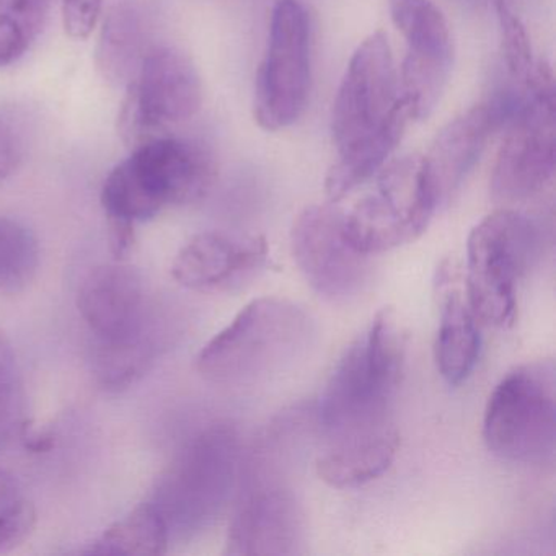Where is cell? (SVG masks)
I'll list each match as a JSON object with an SVG mask.
<instances>
[{
	"mask_svg": "<svg viewBox=\"0 0 556 556\" xmlns=\"http://www.w3.org/2000/svg\"><path fill=\"white\" fill-rule=\"evenodd\" d=\"M406 356V334L392 308H382L344 351L321 393L318 418L331 442L389 431Z\"/></svg>",
	"mask_w": 556,
	"mask_h": 556,
	"instance_id": "1",
	"label": "cell"
},
{
	"mask_svg": "<svg viewBox=\"0 0 556 556\" xmlns=\"http://www.w3.org/2000/svg\"><path fill=\"white\" fill-rule=\"evenodd\" d=\"M216 180L213 155L200 142L155 136L132 148L116 165L102 188L109 220L139 223L154 219L172 206L206 197Z\"/></svg>",
	"mask_w": 556,
	"mask_h": 556,
	"instance_id": "2",
	"label": "cell"
},
{
	"mask_svg": "<svg viewBox=\"0 0 556 556\" xmlns=\"http://www.w3.org/2000/svg\"><path fill=\"white\" fill-rule=\"evenodd\" d=\"M312 338L314 324L301 305L256 299L201 350L197 369L220 386H255L294 366Z\"/></svg>",
	"mask_w": 556,
	"mask_h": 556,
	"instance_id": "3",
	"label": "cell"
},
{
	"mask_svg": "<svg viewBox=\"0 0 556 556\" xmlns=\"http://www.w3.org/2000/svg\"><path fill=\"white\" fill-rule=\"evenodd\" d=\"M240 442L229 425L198 432L159 478L151 503L172 539H190L213 526L236 490Z\"/></svg>",
	"mask_w": 556,
	"mask_h": 556,
	"instance_id": "4",
	"label": "cell"
},
{
	"mask_svg": "<svg viewBox=\"0 0 556 556\" xmlns=\"http://www.w3.org/2000/svg\"><path fill=\"white\" fill-rule=\"evenodd\" d=\"M540 245V227L519 211H494L473 227L467 245V302L475 317L491 327L513 325L517 282Z\"/></svg>",
	"mask_w": 556,
	"mask_h": 556,
	"instance_id": "5",
	"label": "cell"
},
{
	"mask_svg": "<svg viewBox=\"0 0 556 556\" xmlns=\"http://www.w3.org/2000/svg\"><path fill=\"white\" fill-rule=\"evenodd\" d=\"M483 439L514 464H548L556 451V367L533 361L507 372L488 400Z\"/></svg>",
	"mask_w": 556,
	"mask_h": 556,
	"instance_id": "6",
	"label": "cell"
},
{
	"mask_svg": "<svg viewBox=\"0 0 556 556\" xmlns=\"http://www.w3.org/2000/svg\"><path fill=\"white\" fill-rule=\"evenodd\" d=\"M409 119L389 38L376 31L354 51L341 79L331 113L333 144L340 154L383 136L405 135Z\"/></svg>",
	"mask_w": 556,
	"mask_h": 556,
	"instance_id": "7",
	"label": "cell"
},
{
	"mask_svg": "<svg viewBox=\"0 0 556 556\" xmlns=\"http://www.w3.org/2000/svg\"><path fill=\"white\" fill-rule=\"evenodd\" d=\"M438 206L425 159L406 155L379 172L372 193L344 213V226L357 250L377 255L422 236Z\"/></svg>",
	"mask_w": 556,
	"mask_h": 556,
	"instance_id": "8",
	"label": "cell"
},
{
	"mask_svg": "<svg viewBox=\"0 0 556 556\" xmlns=\"http://www.w3.org/2000/svg\"><path fill=\"white\" fill-rule=\"evenodd\" d=\"M312 86V27L299 0H278L253 93L260 128L275 132L294 125L307 109Z\"/></svg>",
	"mask_w": 556,
	"mask_h": 556,
	"instance_id": "9",
	"label": "cell"
},
{
	"mask_svg": "<svg viewBox=\"0 0 556 556\" xmlns=\"http://www.w3.org/2000/svg\"><path fill=\"white\" fill-rule=\"evenodd\" d=\"M119 131L132 148L200 112L203 86L193 61L170 45L155 43L128 84Z\"/></svg>",
	"mask_w": 556,
	"mask_h": 556,
	"instance_id": "10",
	"label": "cell"
},
{
	"mask_svg": "<svg viewBox=\"0 0 556 556\" xmlns=\"http://www.w3.org/2000/svg\"><path fill=\"white\" fill-rule=\"evenodd\" d=\"M526 93L491 175V194L503 203L530 200L545 190L555 175V76L539 77Z\"/></svg>",
	"mask_w": 556,
	"mask_h": 556,
	"instance_id": "11",
	"label": "cell"
},
{
	"mask_svg": "<svg viewBox=\"0 0 556 556\" xmlns=\"http://www.w3.org/2000/svg\"><path fill=\"white\" fill-rule=\"evenodd\" d=\"M291 247L305 281L320 298L350 304L369 286V255L351 243L344 213L334 203L305 207L292 226Z\"/></svg>",
	"mask_w": 556,
	"mask_h": 556,
	"instance_id": "12",
	"label": "cell"
},
{
	"mask_svg": "<svg viewBox=\"0 0 556 556\" xmlns=\"http://www.w3.org/2000/svg\"><path fill=\"white\" fill-rule=\"evenodd\" d=\"M390 17L406 45L400 70L402 97L412 119H428L454 66L451 28L431 0H389Z\"/></svg>",
	"mask_w": 556,
	"mask_h": 556,
	"instance_id": "13",
	"label": "cell"
},
{
	"mask_svg": "<svg viewBox=\"0 0 556 556\" xmlns=\"http://www.w3.org/2000/svg\"><path fill=\"white\" fill-rule=\"evenodd\" d=\"M301 504L288 484L253 478L240 494L227 533L229 555H295L304 545Z\"/></svg>",
	"mask_w": 556,
	"mask_h": 556,
	"instance_id": "14",
	"label": "cell"
},
{
	"mask_svg": "<svg viewBox=\"0 0 556 556\" xmlns=\"http://www.w3.org/2000/svg\"><path fill=\"white\" fill-rule=\"evenodd\" d=\"M77 308L93 334V343L155 337L144 279L138 269L118 260L97 266L86 276Z\"/></svg>",
	"mask_w": 556,
	"mask_h": 556,
	"instance_id": "15",
	"label": "cell"
},
{
	"mask_svg": "<svg viewBox=\"0 0 556 556\" xmlns=\"http://www.w3.org/2000/svg\"><path fill=\"white\" fill-rule=\"evenodd\" d=\"M268 260L258 236L203 232L194 236L172 263V276L191 291H229L252 279Z\"/></svg>",
	"mask_w": 556,
	"mask_h": 556,
	"instance_id": "16",
	"label": "cell"
},
{
	"mask_svg": "<svg viewBox=\"0 0 556 556\" xmlns=\"http://www.w3.org/2000/svg\"><path fill=\"white\" fill-rule=\"evenodd\" d=\"M496 122L493 106H473L444 126L422 155L439 204L451 200L473 170Z\"/></svg>",
	"mask_w": 556,
	"mask_h": 556,
	"instance_id": "17",
	"label": "cell"
},
{
	"mask_svg": "<svg viewBox=\"0 0 556 556\" xmlns=\"http://www.w3.org/2000/svg\"><path fill=\"white\" fill-rule=\"evenodd\" d=\"M152 15L146 0H115L97 47V66L109 83L128 86L152 43Z\"/></svg>",
	"mask_w": 556,
	"mask_h": 556,
	"instance_id": "18",
	"label": "cell"
},
{
	"mask_svg": "<svg viewBox=\"0 0 556 556\" xmlns=\"http://www.w3.org/2000/svg\"><path fill=\"white\" fill-rule=\"evenodd\" d=\"M454 273L442 269L439 276V328L435 364L448 386L464 382L480 356L481 338L467 298L452 285Z\"/></svg>",
	"mask_w": 556,
	"mask_h": 556,
	"instance_id": "19",
	"label": "cell"
},
{
	"mask_svg": "<svg viewBox=\"0 0 556 556\" xmlns=\"http://www.w3.org/2000/svg\"><path fill=\"white\" fill-rule=\"evenodd\" d=\"M399 435L395 429L334 442L327 454L317 460V475L321 481L338 490L363 486L382 477L395 460Z\"/></svg>",
	"mask_w": 556,
	"mask_h": 556,
	"instance_id": "20",
	"label": "cell"
},
{
	"mask_svg": "<svg viewBox=\"0 0 556 556\" xmlns=\"http://www.w3.org/2000/svg\"><path fill=\"white\" fill-rule=\"evenodd\" d=\"M170 545L164 517L151 501L138 504L89 546L96 555H162Z\"/></svg>",
	"mask_w": 556,
	"mask_h": 556,
	"instance_id": "21",
	"label": "cell"
},
{
	"mask_svg": "<svg viewBox=\"0 0 556 556\" xmlns=\"http://www.w3.org/2000/svg\"><path fill=\"white\" fill-rule=\"evenodd\" d=\"M157 351V337L123 343H93V376L103 389L122 392L148 374Z\"/></svg>",
	"mask_w": 556,
	"mask_h": 556,
	"instance_id": "22",
	"label": "cell"
},
{
	"mask_svg": "<svg viewBox=\"0 0 556 556\" xmlns=\"http://www.w3.org/2000/svg\"><path fill=\"white\" fill-rule=\"evenodd\" d=\"M53 0H0V67L17 63L47 25Z\"/></svg>",
	"mask_w": 556,
	"mask_h": 556,
	"instance_id": "23",
	"label": "cell"
},
{
	"mask_svg": "<svg viewBox=\"0 0 556 556\" xmlns=\"http://www.w3.org/2000/svg\"><path fill=\"white\" fill-rule=\"evenodd\" d=\"M40 266V245L28 227L0 216V294L27 288Z\"/></svg>",
	"mask_w": 556,
	"mask_h": 556,
	"instance_id": "24",
	"label": "cell"
},
{
	"mask_svg": "<svg viewBox=\"0 0 556 556\" xmlns=\"http://www.w3.org/2000/svg\"><path fill=\"white\" fill-rule=\"evenodd\" d=\"M25 400L17 354L8 334L0 330V441L24 429Z\"/></svg>",
	"mask_w": 556,
	"mask_h": 556,
	"instance_id": "25",
	"label": "cell"
},
{
	"mask_svg": "<svg viewBox=\"0 0 556 556\" xmlns=\"http://www.w3.org/2000/svg\"><path fill=\"white\" fill-rule=\"evenodd\" d=\"M494 9H496L501 47H503L507 73L514 83L519 84L526 90L532 79L533 71H535L536 61H539L533 58L532 43H530L526 25L504 0H496Z\"/></svg>",
	"mask_w": 556,
	"mask_h": 556,
	"instance_id": "26",
	"label": "cell"
},
{
	"mask_svg": "<svg viewBox=\"0 0 556 556\" xmlns=\"http://www.w3.org/2000/svg\"><path fill=\"white\" fill-rule=\"evenodd\" d=\"M30 128L24 112L15 106H0V180L14 175L28 152Z\"/></svg>",
	"mask_w": 556,
	"mask_h": 556,
	"instance_id": "27",
	"label": "cell"
},
{
	"mask_svg": "<svg viewBox=\"0 0 556 556\" xmlns=\"http://www.w3.org/2000/svg\"><path fill=\"white\" fill-rule=\"evenodd\" d=\"M37 527V509L30 501L17 497L0 513V553L21 546Z\"/></svg>",
	"mask_w": 556,
	"mask_h": 556,
	"instance_id": "28",
	"label": "cell"
},
{
	"mask_svg": "<svg viewBox=\"0 0 556 556\" xmlns=\"http://www.w3.org/2000/svg\"><path fill=\"white\" fill-rule=\"evenodd\" d=\"M105 0H63L64 27L77 40L92 34L102 14Z\"/></svg>",
	"mask_w": 556,
	"mask_h": 556,
	"instance_id": "29",
	"label": "cell"
},
{
	"mask_svg": "<svg viewBox=\"0 0 556 556\" xmlns=\"http://www.w3.org/2000/svg\"><path fill=\"white\" fill-rule=\"evenodd\" d=\"M110 250L118 262H123L135 249V226L118 220H109Z\"/></svg>",
	"mask_w": 556,
	"mask_h": 556,
	"instance_id": "30",
	"label": "cell"
},
{
	"mask_svg": "<svg viewBox=\"0 0 556 556\" xmlns=\"http://www.w3.org/2000/svg\"><path fill=\"white\" fill-rule=\"evenodd\" d=\"M17 497H21V494L17 493L14 480H12L11 475L0 465V513H2L9 504L14 503Z\"/></svg>",
	"mask_w": 556,
	"mask_h": 556,
	"instance_id": "31",
	"label": "cell"
}]
</instances>
